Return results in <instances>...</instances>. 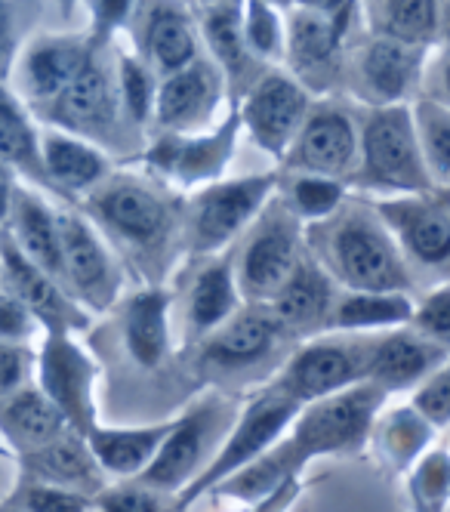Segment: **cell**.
<instances>
[{"mask_svg": "<svg viewBox=\"0 0 450 512\" xmlns=\"http://www.w3.org/2000/svg\"><path fill=\"white\" fill-rule=\"evenodd\" d=\"M315 235V247L321 250L315 263L358 294H401L410 284L398 244L373 213H340L315 229Z\"/></svg>", "mask_w": 450, "mask_h": 512, "instance_id": "6da1fadb", "label": "cell"}, {"mask_svg": "<svg viewBox=\"0 0 450 512\" xmlns=\"http://www.w3.org/2000/svg\"><path fill=\"white\" fill-rule=\"evenodd\" d=\"M93 223L127 253L161 256L176 232V201L136 176H108L87 195Z\"/></svg>", "mask_w": 450, "mask_h": 512, "instance_id": "7a4b0ae2", "label": "cell"}, {"mask_svg": "<svg viewBox=\"0 0 450 512\" xmlns=\"http://www.w3.org/2000/svg\"><path fill=\"white\" fill-rule=\"evenodd\" d=\"M389 392L373 383H355L336 395L299 408L284 448L296 469L324 454H355L367 445L373 420L380 417Z\"/></svg>", "mask_w": 450, "mask_h": 512, "instance_id": "3957f363", "label": "cell"}, {"mask_svg": "<svg viewBox=\"0 0 450 512\" xmlns=\"http://www.w3.org/2000/svg\"><path fill=\"white\" fill-rule=\"evenodd\" d=\"M352 179L361 189H386L398 195L438 192L410 124V108H370L358 133V170Z\"/></svg>", "mask_w": 450, "mask_h": 512, "instance_id": "277c9868", "label": "cell"}, {"mask_svg": "<svg viewBox=\"0 0 450 512\" xmlns=\"http://www.w3.org/2000/svg\"><path fill=\"white\" fill-rule=\"evenodd\" d=\"M296 414H299V405H293V401L281 395L275 386L266 389L259 398H253L244 408V414L238 417L229 442L216 451V457L198 472V479L189 488L176 494V503L170 506V512H185L201 497H207L213 488H219L225 479H232L235 472H241L266 451H272L281 442V432H287L290 423L296 420Z\"/></svg>", "mask_w": 450, "mask_h": 512, "instance_id": "5b68a950", "label": "cell"}, {"mask_svg": "<svg viewBox=\"0 0 450 512\" xmlns=\"http://www.w3.org/2000/svg\"><path fill=\"white\" fill-rule=\"evenodd\" d=\"M355 19L352 4L293 7L284 28V56L293 81L309 90H330L343 71V50Z\"/></svg>", "mask_w": 450, "mask_h": 512, "instance_id": "8992f818", "label": "cell"}, {"mask_svg": "<svg viewBox=\"0 0 450 512\" xmlns=\"http://www.w3.org/2000/svg\"><path fill=\"white\" fill-rule=\"evenodd\" d=\"M275 173L244 176L229 182H210L189 204V250L195 256L216 253L241 235L266 207L275 192Z\"/></svg>", "mask_w": 450, "mask_h": 512, "instance_id": "52a82bcc", "label": "cell"}, {"mask_svg": "<svg viewBox=\"0 0 450 512\" xmlns=\"http://www.w3.org/2000/svg\"><path fill=\"white\" fill-rule=\"evenodd\" d=\"M299 260H303L299 219L284 204H278L275 210L259 216L256 232L244 244V253L235 266L238 294L256 306L272 303Z\"/></svg>", "mask_w": 450, "mask_h": 512, "instance_id": "ba28073f", "label": "cell"}, {"mask_svg": "<svg viewBox=\"0 0 450 512\" xmlns=\"http://www.w3.org/2000/svg\"><path fill=\"white\" fill-rule=\"evenodd\" d=\"M59 250H62V287L74 303L93 312L108 309L121 294V266L96 226L81 213H59Z\"/></svg>", "mask_w": 450, "mask_h": 512, "instance_id": "9c48e42d", "label": "cell"}, {"mask_svg": "<svg viewBox=\"0 0 450 512\" xmlns=\"http://www.w3.org/2000/svg\"><path fill=\"white\" fill-rule=\"evenodd\" d=\"M373 340H318L299 349L281 371L275 389L293 405H312L327 395L364 383V361Z\"/></svg>", "mask_w": 450, "mask_h": 512, "instance_id": "30bf717a", "label": "cell"}, {"mask_svg": "<svg viewBox=\"0 0 450 512\" xmlns=\"http://www.w3.org/2000/svg\"><path fill=\"white\" fill-rule=\"evenodd\" d=\"M0 281L7 294L31 312L37 327H44L47 337H71V331L90 327V315L65 294L56 278L28 260L7 229H0Z\"/></svg>", "mask_w": 450, "mask_h": 512, "instance_id": "8fae6325", "label": "cell"}, {"mask_svg": "<svg viewBox=\"0 0 450 512\" xmlns=\"http://www.w3.org/2000/svg\"><path fill=\"white\" fill-rule=\"evenodd\" d=\"M284 164L303 176L336 179L358 167V127L340 105H315L284 152Z\"/></svg>", "mask_w": 450, "mask_h": 512, "instance_id": "7c38bea8", "label": "cell"}, {"mask_svg": "<svg viewBox=\"0 0 450 512\" xmlns=\"http://www.w3.org/2000/svg\"><path fill=\"white\" fill-rule=\"evenodd\" d=\"M96 371V361L71 337H47L37 358V380H41L37 389L78 435H87L96 426Z\"/></svg>", "mask_w": 450, "mask_h": 512, "instance_id": "4fadbf2b", "label": "cell"}, {"mask_svg": "<svg viewBox=\"0 0 450 512\" xmlns=\"http://www.w3.org/2000/svg\"><path fill=\"white\" fill-rule=\"evenodd\" d=\"M238 133H241V115L235 105L229 118L207 136L204 133H192V136L161 133L152 149H148V164L164 179H170L173 186H182V189L219 182L222 170L232 161Z\"/></svg>", "mask_w": 450, "mask_h": 512, "instance_id": "5bb4252c", "label": "cell"}, {"mask_svg": "<svg viewBox=\"0 0 450 512\" xmlns=\"http://www.w3.org/2000/svg\"><path fill=\"white\" fill-rule=\"evenodd\" d=\"M373 216L420 266L444 269L450 256V210L447 189L429 195H401L373 204ZM398 247V250H401Z\"/></svg>", "mask_w": 450, "mask_h": 512, "instance_id": "9a60e30c", "label": "cell"}, {"mask_svg": "<svg viewBox=\"0 0 450 512\" xmlns=\"http://www.w3.org/2000/svg\"><path fill=\"white\" fill-rule=\"evenodd\" d=\"M99 53L102 50L93 47L74 81L50 105H44V118L68 136L105 139V133L115 127L121 108L118 84L115 71L99 59Z\"/></svg>", "mask_w": 450, "mask_h": 512, "instance_id": "2e32d148", "label": "cell"}, {"mask_svg": "<svg viewBox=\"0 0 450 512\" xmlns=\"http://www.w3.org/2000/svg\"><path fill=\"white\" fill-rule=\"evenodd\" d=\"M219 429V408L216 405H201L192 408L185 417L170 423V432L161 442L155 460L136 479V485L155 491V494H182L189 488L198 472L201 460L207 457L210 445L216 442Z\"/></svg>", "mask_w": 450, "mask_h": 512, "instance_id": "e0dca14e", "label": "cell"}, {"mask_svg": "<svg viewBox=\"0 0 450 512\" xmlns=\"http://www.w3.org/2000/svg\"><path fill=\"white\" fill-rule=\"evenodd\" d=\"M309 108V93L290 75L266 71V75L256 78V84H250V93L238 108V115L262 152L284 158L287 145L293 142L296 130L303 127Z\"/></svg>", "mask_w": 450, "mask_h": 512, "instance_id": "ac0fdd59", "label": "cell"}, {"mask_svg": "<svg viewBox=\"0 0 450 512\" xmlns=\"http://www.w3.org/2000/svg\"><path fill=\"white\" fill-rule=\"evenodd\" d=\"M222 99V75L210 59H195L189 68L164 78L155 90L152 121L167 136H192L216 112Z\"/></svg>", "mask_w": 450, "mask_h": 512, "instance_id": "d6986e66", "label": "cell"}, {"mask_svg": "<svg viewBox=\"0 0 450 512\" xmlns=\"http://www.w3.org/2000/svg\"><path fill=\"white\" fill-rule=\"evenodd\" d=\"M423 62H426V50L370 38L358 50V62H355V81L361 99L370 108L404 105L414 96L423 78Z\"/></svg>", "mask_w": 450, "mask_h": 512, "instance_id": "ffe728a7", "label": "cell"}, {"mask_svg": "<svg viewBox=\"0 0 450 512\" xmlns=\"http://www.w3.org/2000/svg\"><path fill=\"white\" fill-rule=\"evenodd\" d=\"M90 41L78 34H50L37 38L19 59L16 81L19 93L34 105H50L84 68L90 56Z\"/></svg>", "mask_w": 450, "mask_h": 512, "instance_id": "44dd1931", "label": "cell"}, {"mask_svg": "<svg viewBox=\"0 0 450 512\" xmlns=\"http://www.w3.org/2000/svg\"><path fill=\"white\" fill-rule=\"evenodd\" d=\"M47 488H62L81 497H96L105 488V475L96 466L84 435L65 432L56 442L22 454V479Z\"/></svg>", "mask_w": 450, "mask_h": 512, "instance_id": "7402d4cb", "label": "cell"}, {"mask_svg": "<svg viewBox=\"0 0 450 512\" xmlns=\"http://www.w3.org/2000/svg\"><path fill=\"white\" fill-rule=\"evenodd\" d=\"M447 364V346L429 343L414 331H398L373 340L364 361V383L380 386L383 392L407 389L423 383L429 374Z\"/></svg>", "mask_w": 450, "mask_h": 512, "instance_id": "603a6c76", "label": "cell"}, {"mask_svg": "<svg viewBox=\"0 0 450 512\" xmlns=\"http://www.w3.org/2000/svg\"><path fill=\"white\" fill-rule=\"evenodd\" d=\"M4 229L10 232L16 247L28 256L37 269H44L50 278H56L62 284L59 213H53L50 204L41 195L25 189V186H16L13 198H10Z\"/></svg>", "mask_w": 450, "mask_h": 512, "instance_id": "cb8c5ba5", "label": "cell"}, {"mask_svg": "<svg viewBox=\"0 0 450 512\" xmlns=\"http://www.w3.org/2000/svg\"><path fill=\"white\" fill-rule=\"evenodd\" d=\"M333 278L312 260L303 256L296 263L293 275L284 281V287L272 297L269 315L281 324V331H318L327 327V318L333 312Z\"/></svg>", "mask_w": 450, "mask_h": 512, "instance_id": "d4e9b609", "label": "cell"}, {"mask_svg": "<svg viewBox=\"0 0 450 512\" xmlns=\"http://www.w3.org/2000/svg\"><path fill=\"white\" fill-rule=\"evenodd\" d=\"M145 68L152 75L170 78L198 59V25L192 13L176 4H155L145 13L142 28Z\"/></svg>", "mask_w": 450, "mask_h": 512, "instance_id": "484cf974", "label": "cell"}, {"mask_svg": "<svg viewBox=\"0 0 450 512\" xmlns=\"http://www.w3.org/2000/svg\"><path fill=\"white\" fill-rule=\"evenodd\" d=\"M41 161L50 189L59 195H90L111 173L105 152H99L87 139L68 136L62 130L41 133Z\"/></svg>", "mask_w": 450, "mask_h": 512, "instance_id": "4316f807", "label": "cell"}, {"mask_svg": "<svg viewBox=\"0 0 450 512\" xmlns=\"http://www.w3.org/2000/svg\"><path fill=\"white\" fill-rule=\"evenodd\" d=\"M281 334H284L281 324L269 315V309L256 306L253 312H244V315H235L232 321H225L204 343L201 358L222 371H241L266 358L275 349Z\"/></svg>", "mask_w": 450, "mask_h": 512, "instance_id": "83f0119b", "label": "cell"}, {"mask_svg": "<svg viewBox=\"0 0 450 512\" xmlns=\"http://www.w3.org/2000/svg\"><path fill=\"white\" fill-rule=\"evenodd\" d=\"M170 432V423L158 426H139V429H102L93 426L84 442L102 469V475H115V479H139L148 469V463L155 460L161 442Z\"/></svg>", "mask_w": 450, "mask_h": 512, "instance_id": "f1b7e54d", "label": "cell"}, {"mask_svg": "<svg viewBox=\"0 0 450 512\" xmlns=\"http://www.w3.org/2000/svg\"><path fill=\"white\" fill-rule=\"evenodd\" d=\"M124 340L136 364L158 368L170 349V294L161 287H148L127 303Z\"/></svg>", "mask_w": 450, "mask_h": 512, "instance_id": "f546056e", "label": "cell"}, {"mask_svg": "<svg viewBox=\"0 0 450 512\" xmlns=\"http://www.w3.org/2000/svg\"><path fill=\"white\" fill-rule=\"evenodd\" d=\"M0 432H4V438L13 448L28 454L56 442L59 435L71 429L62 420V414L44 398L41 389H19L0 408Z\"/></svg>", "mask_w": 450, "mask_h": 512, "instance_id": "4dcf8cb0", "label": "cell"}, {"mask_svg": "<svg viewBox=\"0 0 450 512\" xmlns=\"http://www.w3.org/2000/svg\"><path fill=\"white\" fill-rule=\"evenodd\" d=\"M0 164L22 173L34 186L50 189L41 161V133L34 130L22 99L4 84L0 87Z\"/></svg>", "mask_w": 450, "mask_h": 512, "instance_id": "1f68e13d", "label": "cell"}, {"mask_svg": "<svg viewBox=\"0 0 450 512\" xmlns=\"http://www.w3.org/2000/svg\"><path fill=\"white\" fill-rule=\"evenodd\" d=\"M238 284H235V263L219 260L198 272L189 290V331L195 337L213 334L225 321L238 315Z\"/></svg>", "mask_w": 450, "mask_h": 512, "instance_id": "d6a6232c", "label": "cell"}, {"mask_svg": "<svg viewBox=\"0 0 450 512\" xmlns=\"http://www.w3.org/2000/svg\"><path fill=\"white\" fill-rule=\"evenodd\" d=\"M367 22L373 38L395 41L414 50H429L441 41V7L414 4V0H389V4H367Z\"/></svg>", "mask_w": 450, "mask_h": 512, "instance_id": "836d02e7", "label": "cell"}, {"mask_svg": "<svg viewBox=\"0 0 450 512\" xmlns=\"http://www.w3.org/2000/svg\"><path fill=\"white\" fill-rule=\"evenodd\" d=\"M201 31L210 47V62L219 68L222 78H229L235 87L250 75L253 56L247 53L244 31H241V4H210L201 7Z\"/></svg>", "mask_w": 450, "mask_h": 512, "instance_id": "e575fe53", "label": "cell"}, {"mask_svg": "<svg viewBox=\"0 0 450 512\" xmlns=\"http://www.w3.org/2000/svg\"><path fill=\"white\" fill-rule=\"evenodd\" d=\"M432 435H435V429L414 408H395V411H386L383 417L373 420L367 438L392 469L407 472L429 451Z\"/></svg>", "mask_w": 450, "mask_h": 512, "instance_id": "d590c367", "label": "cell"}, {"mask_svg": "<svg viewBox=\"0 0 450 512\" xmlns=\"http://www.w3.org/2000/svg\"><path fill=\"white\" fill-rule=\"evenodd\" d=\"M414 303L407 294H346L333 303L327 331H383V327L410 324Z\"/></svg>", "mask_w": 450, "mask_h": 512, "instance_id": "8d00e7d4", "label": "cell"}, {"mask_svg": "<svg viewBox=\"0 0 450 512\" xmlns=\"http://www.w3.org/2000/svg\"><path fill=\"white\" fill-rule=\"evenodd\" d=\"M410 124L420 145L423 164L438 189H447L450 179V112L438 96H423L410 108Z\"/></svg>", "mask_w": 450, "mask_h": 512, "instance_id": "74e56055", "label": "cell"}, {"mask_svg": "<svg viewBox=\"0 0 450 512\" xmlns=\"http://www.w3.org/2000/svg\"><path fill=\"white\" fill-rule=\"evenodd\" d=\"M346 198V186L336 179H324V176H303L296 173L287 186V201L284 207L303 219V223H321V219H330L336 210H340Z\"/></svg>", "mask_w": 450, "mask_h": 512, "instance_id": "f35d334b", "label": "cell"}, {"mask_svg": "<svg viewBox=\"0 0 450 512\" xmlns=\"http://www.w3.org/2000/svg\"><path fill=\"white\" fill-rule=\"evenodd\" d=\"M407 472H410L407 494L410 503H414V512H447V491H450L447 451L444 448L426 451Z\"/></svg>", "mask_w": 450, "mask_h": 512, "instance_id": "ab89813d", "label": "cell"}, {"mask_svg": "<svg viewBox=\"0 0 450 512\" xmlns=\"http://www.w3.org/2000/svg\"><path fill=\"white\" fill-rule=\"evenodd\" d=\"M115 84H118V102L127 112L133 124L152 121V105H155V75L145 68L142 59L121 53L115 68Z\"/></svg>", "mask_w": 450, "mask_h": 512, "instance_id": "60d3db41", "label": "cell"}, {"mask_svg": "<svg viewBox=\"0 0 450 512\" xmlns=\"http://www.w3.org/2000/svg\"><path fill=\"white\" fill-rule=\"evenodd\" d=\"M241 31H244L247 53L253 59L275 62L284 56V22L272 4H262V0L244 4L241 7Z\"/></svg>", "mask_w": 450, "mask_h": 512, "instance_id": "b9f144b4", "label": "cell"}, {"mask_svg": "<svg viewBox=\"0 0 450 512\" xmlns=\"http://www.w3.org/2000/svg\"><path fill=\"white\" fill-rule=\"evenodd\" d=\"M10 506L19 512H87L90 497L71 494L62 488H47V485H34V482H19L16 491L7 497Z\"/></svg>", "mask_w": 450, "mask_h": 512, "instance_id": "7bdbcfd3", "label": "cell"}, {"mask_svg": "<svg viewBox=\"0 0 450 512\" xmlns=\"http://www.w3.org/2000/svg\"><path fill=\"white\" fill-rule=\"evenodd\" d=\"M410 327H414V334H420L423 340L450 349V287L447 284H441L420 306H414Z\"/></svg>", "mask_w": 450, "mask_h": 512, "instance_id": "ee69618b", "label": "cell"}, {"mask_svg": "<svg viewBox=\"0 0 450 512\" xmlns=\"http://www.w3.org/2000/svg\"><path fill=\"white\" fill-rule=\"evenodd\" d=\"M410 408H414L435 432H441L447 426V420H450V371H447V364L438 368L435 374H429L417 386Z\"/></svg>", "mask_w": 450, "mask_h": 512, "instance_id": "f6af8a7d", "label": "cell"}, {"mask_svg": "<svg viewBox=\"0 0 450 512\" xmlns=\"http://www.w3.org/2000/svg\"><path fill=\"white\" fill-rule=\"evenodd\" d=\"M96 512H170V506H164V497L148 491L136 482L127 485H105L96 497Z\"/></svg>", "mask_w": 450, "mask_h": 512, "instance_id": "bcb514c9", "label": "cell"}, {"mask_svg": "<svg viewBox=\"0 0 450 512\" xmlns=\"http://www.w3.org/2000/svg\"><path fill=\"white\" fill-rule=\"evenodd\" d=\"M34 368V352L28 346L0 343V398H10L25 389V380Z\"/></svg>", "mask_w": 450, "mask_h": 512, "instance_id": "7dc6e473", "label": "cell"}, {"mask_svg": "<svg viewBox=\"0 0 450 512\" xmlns=\"http://www.w3.org/2000/svg\"><path fill=\"white\" fill-rule=\"evenodd\" d=\"M34 331L37 321L31 318V312L16 297H10L7 290H0V343L25 346Z\"/></svg>", "mask_w": 450, "mask_h": 512, "instance_id": "c3c4849f", "label": "cell"}, {"mask_svg": "<svg viewBox=\"0 0 450 512\" xmlns=\"http://www.w3.org/2000/svg\"><path fill=\"white\" fill-rule=\"evenodd\" d=\"M93 10V31H90V47L102 50L108 38L115 34L133 13V4H90Z\"/></svg>", "mask_w": 450, "mask_h": 512, "instance_id": "681fc988", "label": "cell"}, {"mask_svg": "<svg viewBox=\"0 0 450 512\" xmlns=\"http://www.w3.org/2000/svg\"><path fill=\"white\" fill-rule=\"evenodd\" d=\"M16 47H19V31H16L13 7L0 4V87H4V81L10 78V71H13Z\"/></svg>", "mask_w": 450, "mask_h": 512, "instance_id": "f907efd6", "label": "cell"}, {"mask_svg": "<svg viewBox=\"0 0 450 512\" xmlns=\"http://www.w3.org/2000/svg\"><path fill=\"white\" fill-rule=\"evenodd\" d=\"M13 189H16V179H13V173H10L4 164H0V226L7 223V210H10Z\"/></svg>", "mask_w": 450, "mask_h": 512, "instance_id": "816d5d0a", "label": "cell"}, {"mask_svg": "<svg viewBox=\"0 0 450 512\" xmlns=\"http://www.w3.org/2000/svg\"><path fill=\"white\" fill-rule=\"evenodd\" d=\"M0 512H19V509H16V506H10V503L4 500V503H0Z\"/></svg>", "mask_w": 450, "mask_h": 512, "instance_id": "f5cc1de1", "label": "cell"}, {"mask_svg": "<svg viewBox=\"0 0 450 512\" xmlns=\"http://www.w3.org/2000/svg\"><path fill=\"white\" fill-rule=\"evenodd\" d=\"M0 454H4V448H0Z\"/></svg>", "mask_w": 450, "mask_h": 512, "instance_id": "db71d44e", "label": "cell"}]
</instances>
